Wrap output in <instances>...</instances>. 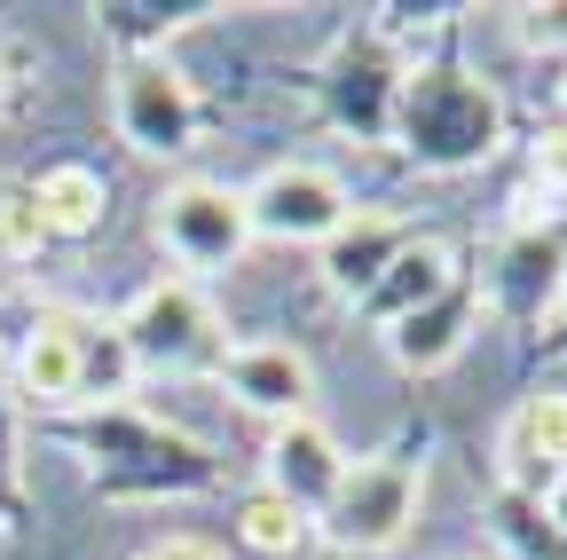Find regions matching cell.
Returning a JSON list of instances; mask_svg holds the SVG:
<instances>
[{
    "instance_id": "obj_12",
    "label": "cell",
    "mask_w": 567,
    "mask_h": 560,
    "mask_svg": "<svg viewBox=\"0 0 567 560\" xmlns=\"http://www.w3.org/2000/svg\"><path fill=\"white\" fill-rule=\"evenodd\" d=\"M402 222L394 214H347L331 237H323V276H331V293H347V301H363L379 276H386V261L402 253Z\"/></svg>"
},
{
    "instance_id": "obj_19",
    "label": "cell",
    "mask_w": 567,
    "mask_h": 560,
    "mask_svg": "<svg viewBox=\"0 0 567 560\" xmlns=\"http://www.w3.org/2000/svg\"><path fill=\"white\" fill-rule=\"evenodd\" d=\"M134 560H221V544H205V537H158L151 552H134Z\"/></svg>"
},
{
    "instance_id": "obj_8",
    "label": "cell",
    "mask_w": 567,
    "mask_h": 560,
    "mask_svg": "<svg viewBox=\"0 0 567 560\" xmlns=\"http://www.w3.org/2000/svg\"><path fill=\"white\" fill-rule=\"evenodd\" d=\"M221 387L252 410V418H276V427H292V418H308V395H316V371L300 347H284V339H245L229 347L221 364Z\"/></svg>"
},
{
    "instance_id": "obj_21",
    "label": "cell",
    "mask_w": 567,
    "mask_h": 560,
    "mask_svg": "<svg viewBox=\"0 0 567 560\" xmlns=\"http://www.w3.org/2000/svg\"><path fill=\"white\" fill-rule=\"evenodd\" d=\"M9 88H17V80H9V55H0V111H9Z\"/></svg>"
},
{
    "instance_id": "obj_10",
    "label": "cell",
    "mask_w": 567,
    "mask_h": 560,
    "mask_svg": "<svg viewBox=\"0 0 567 560\" xmlns=\"http://www.w3.org/2000/svg\"><path fill=\"white\" fill-rule=\"evenodd\" d=\"M465 285V276H457V253L442 245V237H402V253L386 261V276H379V285L363 293V301H354V308H363L371 324H379V339L394 332V324H410L417 308H434V301H450Z\"/></svg>"
},
{
    "instance_id": "obj_16",
    "label": "cell",
    "mask_w": 567,
    "mask_h": 560,
    "mask_svg": "<svg viewBox=\"0 0 567 560\" xmlns=\"http://www.w3.org/2000/svg\"><path fill=\"white\" fill-rule=\"evenodd\" d=\"M559 268H567V245L559 237H520L505 253V268H496V308H513V316H544L551 293H559Z\"/></svg>"
},
{
    "instance_id": "obj_18",
    "label": "cell",
    "mask_w": 567,
    "mask_h": 560,
    "mask_svg": "<svg viewBox=\"0 0 567 560\" xmlns=\"http://www.w3.org/2000/svg\"><path fill=\"white\" fill-rule=\"evenodd\" d=\"M40 245H48V230H40L32 182H0V253H9V261H32Z\"/></svg>"
},
{
    "instance_id": "obj_7",
    "label": "cell",
    "mask_w": 567,
    "mask_h": 560,
    "mask_svg": "<svg viewBox=\"0 0 567 560\" xmlns=\"http://www.w3.org/2000/svg\"><path fill=\"white\" fill-rule=\"evenodd\" d=\"M245 214H252V237H284V245H323L354 205L339 190V174L292 159V166H268L252 190H245Z\"/></svg>"
},
{
    "instance_id": "obj_9",
    "label": "cell",
    "mask_w": 567,
    "mask_h": 560,
    "mask_svg": "<svg viewBox=\"0 0 567 560\" xmlns=\"http://www.w3.org/2000/svg\"><path fill=\"white\" fill-rule=\"evenodd\" d=\"M496 458H505V481L520 498L544 506V489H559V474H567V387H544V395L513 403L505 435H496Z\"/></svg>"
},
{
    "instance_id": "obj_6",
    "label": "cell",
    "mask_w": 567,
    "mask_h": 560,
    "mask_svg": "<svg viewBox=\"0 0 567 560\" xmlns=\"http://www.w3.org/2000/svg\"><path fill=\"white\" fill-rule=\"evenodd\" d=\"M151 230H158L166 261L189 268V276H221V268H237L245 245H252L245 190H229V182H174V190L158 197Z\"/></svg>"
},
{
    "instance_id": "obj_22",
    "label": "cell",
    "mask_w": 567,
    "mask_h": 560,
    "mask_svg": "<svg viewBox=\"0 0 567 560\" xmlns=\"http://www.w3.org/2000/svg\"><path fill=\"white\" fill-rule=\"evenodd\" d=\"M0 387H9V347H0Z\"/></svg>"
},
{
    "instance_id": "obj_3",
    "label": "cell",
    "mask_w": 567,
    "mask_h": 560,
    "mask_svg": "<svg viewBox=\"0 0 567 560\" xmlns=\"http://www.w3.org/2000/svg\"><path fill=\"white\" fill-rule=\"evenodd\" d=\"M118 339L134 364L151 371H205L229 356V332L221 316H213V301L189 285V276H166V285H151L126 316H118Z\"/></svg>"
},
{
    "instance_id": "obj_2",
    "label": "cell",
    "mask_w": 567,
    "mask_h": 560,
    "mask_svg": "<svg viewBox=\"0 0 567 560\" xmlns=\"http://www.w3.org/2000/svg\"><path fill=\"white\" fill-rule=\"evenodd\" d=\"M394 143L442 174L481 166L505 143V103L465 72H417V80H402V103H394Z\"/></svg>"
},
{
    "instance_id": "obj_20",
    "label": "cell",
    "mask_w": 567,
    "mask_h": 560,
    "mask_svg": "<svg viewBox=\"0 0 567 560\" xmlns=\"http://www.w3.org/2000/svg\"><path fill=\"white\" fill-rule=\"evenodd\" d=\"M528 40H567V9H528Z\"/></svg>"
},
{
    "instance_id": "obj_15",
    "label": "cell",
    "mask_w": 567,
    "mask_h": 560,
    "mask_svg": "<svg viewBox=\"0 0 567 560\" xmlns=\"http://www.w3.org/2000/svg\"><path fill=\"white\" fill-rule=\"evenodd\" d=\"M32 205H40V230L48 237H95L103 230V214H111V190H103V174L95 166H48L40 182H32Z\"/></svg>"
},
{
    "instance_id": "obj_13",
    "label": "cell",
    "mask_w": 567,
    "mask_h": 560,
    "mask_svg": "<svg viewBox=\"0 0 567 560\" xmlns=\"http://www.w3.org/2000/svg\"><path fill=\"white\" fill-rule=\"evenodd\" d=\"M394 103H402V80L379 48H347L339 55V80H331V111L339 126H354L363 143H386L394 134Z\"/></svg>"
},
{
    "instance_id": "obj_11",
    "label": "cell",
    "mask_w": 567,
    "mask_h": 560,
    "mask_svg": "<svg viewBox=\"0 0 567 560\" xmlns=\"http://www.w3.org/2000/svg\"><path fill=\"white\" fill-rule=\"evenodd\" d=\"M339 474H347V458H339V442H331L323 418H292V427H276V442H268V498L300 506L316 521L331 506Z\"/></svg>"
},
{
    "instance_id": "obj_17",
    "label": "cell",
    "mask_w": 567,
    "mask_h": 560,
    "mask_svg": "<svg viewBox=\"0 0 567 560\" xmlns=\"http://www.w3.org/2000/svg\"><path fill=\"white\" fill-rule=\"evenodd\" d=\"M308 513L300 506H284V498H268V489H260V498H245L237 506V537L252 544V552H268V560H284V552H300L308 544Z\"/></svg>"
},
{
    "instance_id": "obj_14",
    "label": "cell",
    "mask_w": 567,
    "mask_h": 560,
    "mask_svg": "<svg viewBox=\"0 0 567 560\" xmlns=\"http://www.w3.org/2000/svg\"><path fill=\"white\" fill-rule=\"evenodd\" d=\"M473 316H481L473 285H457V293H450V301H434V308H417L410 324H394V332H386L394 364H402V371H442V364L457 356V347H465Z\"/></svg>"
},
{
    "instance_id": "obj_4",
    "label": "cell",
    "mask_w": 567,
    "mask_h": 560,
    "mask_svg": "<svg viewBox=\"0 0 567 560\" xmlns=\"http://www.w3.org/2000/svg\"><path fill=\"white\" fill-rule=\"evenodd\" d=\"M417 498H425V474L410 458H363V466L339 474L331 506L316 521L339 552H394L417 521Z\"/></svg>"
},
{
    "instance_id": "obj_1",
    "label": "cell",
    "mask_w": 567,
    "mask_h": 560,
    "mask_svg": "<svg viewBox=\"0 0 567 560\" xmlns=\"http://www.w3.org/2000/svg\"><path fill=\"white\" fill-rule=\"evenodd\" d=\"M9 379H17L32 403L71 410V403H111V395H126L134 356H126L118 324L71 316V308H48V316L24 332V347L9 356Z\"/></svg>"
},
{
    "instance_id": "obj_5",
    "label": "cell",
    "mask_w": 567,
    "mask_h": 560,
    "mask_svg": "<svg viewBox=\"0 0 567 560\" xmlns=\"http://www.w3.org/2000/svg\"><path fill=\"white\" fill-rule=\"evenodd\" d=\"M111 119H118V143L142 151V159H182L197 151V88L182 80V63L166 55H126L118 80H111Z\"/></svg>"
}]
</instances>
